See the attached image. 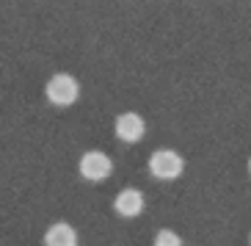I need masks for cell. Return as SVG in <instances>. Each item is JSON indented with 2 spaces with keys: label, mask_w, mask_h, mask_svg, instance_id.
Here are the masks:
<instances>
[{
  "label": "cell",
  "mask_w": 251,
  "mask_h": 246,
  "mask_svg": "<svg viewBox=\"0 0 251 246\" xmlns=\"http://www.w3.org/2000/svg\"><path fill=\"white\" fill-rule=\"evenodd\" d=\"M111 172H113V164H111V158L105 155L102 149H89V152L80 158V174L86 180H91V183L105 180Z\"/></svg>",
  "instance_id": "3"
},
{
  "label": "cell",
  "mask_w": 251,
  "mask_h": 246,
  "mask_svg": "<svg viewBox=\"0 0 251 246\" xmlns=\"http://www.w3.org/2000/svg\"><path fill=\"white\" fill-rule=\"evenodd\" d=\"M249 172H251V161H249Z\"/></svg>",
  "instance_id": "8"
},
{
  "label": "cell",
  "mask_w": 251,
  "mask_h": 246,
  "mask_svg": "<svg viewBox=\"0 0 251 246\" xmlns=\"http://www.w3.org/2000/svg\"><path fill=\"white\" fill-rule=\"evenodd\" d=\"M45 246H77V232H75L72 224L55 221L45 232Z\"/></svg>",
  "instance_id": "6"
},
{
  "label": "cell",
  "mask_w": 251,
  "mask_h": 246,
  "mask_svg": "<svg viewBox=\"0 0 251 246\" xmlns=\"http://www.w3.org/2000/svg\"><path fill=\"white\" fill-rule=\"evenodd\" d=\"M47 100H50L52 105H72L75 100L80 97V83L75 81L72 75L67 72H58V75H52L50 81H47V89H45Z\"/></svg>",
  "instance_id": "1"
},
{
  "label": "cell",
  "mask_w": 251,
  "mask_h": 246,
  "mask_svg": "<svg viewBox=\"0 0 251 246\" xmlns=\"http://www.w3.org/2000/svg\"><path fill=\"white\" fill-rule=\"evenodd\" d=\"M185 169V161L174 149H157L149 155V172L157 180H177Z\"/></svg>",
  "instance_id": "2"
},
{
  "label": "cell",
  "mask_w": 251,
  "mask_h": 246,
  "mask_svg": "<svg viewBox=\"0 0 251 246\" xmlns=\"http://www.w3.org/2000/svg\"><path fill=\"white\" fill-rule=\"evenodd\" d=\"M113 208H116L119 216L135 219V216H141V210H144V194H141L138 188H125V191H119L116 194Z\"/></svg>",
  "instance_id": "5"
},
{
  "label": "cell",
  "mask_w": 251,
  "mask_h": 246,
  "mask_svg": "<svg viewBox=\"0 0 251 246\" xmlns=\"http://www.w3.org/2000/svg\"><path fill=\"white\" fill-rule=\"evenodd\" d=\"M155 246H182V238L174 230H160L155 235Z\"/></svg>",
  "instance_id": "7"
},
{
  "label": "cell",
  "mask_w": 251,
  "mask_h": 246,
  "mask_svg": "<svg viewBox=\"0 0 251 246\" xmlns=\"http://www.w3.org/2000/svg\"><path fill=\"white\" fill-rule=\"evenodd\" d=\"M144 133H147V122H144L141 113L125 111V113H119L116 116V136L122 138V141L135 144V141L144 138Z\"/></svg>",
  "instance_id": "4"
}]
</instances>
